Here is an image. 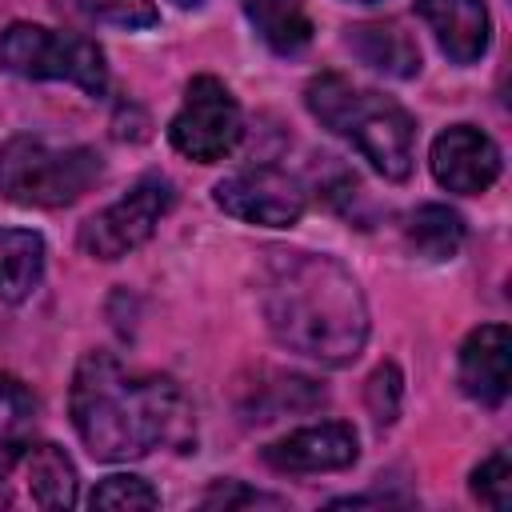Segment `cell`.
Here are the masks:
<instances>
[{
  "instance_id": "obj_18",
  "label": "cell",
  "mask_w": 512,
  "mask_h": 512,
  "mask_svg": "<svg viewBox=\"0 0 512 512\" xmlns=\"http://www.w3.org/2000/svg\"><path fill=\"white\" fill-rule=\"evenodd\" d=\"M32 424H36V400H32V392L16 376L0 372V480L24 456L28 436H32Z\"/></svg>"
},
{
  "instance_id": "obj_3",
  "label": "cell",
  "mask_w": 512,
  "mask_h": 512,
  "mask_svg": "<svg viewBox=\"0 0 512 512\" xmlns=\"http://www.w3.org/2000/svg\"><path fill=\"white\" fill-rule=\"evenodd\" d=\"M304 104L328 132L344 136L380 176L408 180L416 124L396 100L372 88H356L340 72H320L308 80Z\"/></svg>"
},
{
  "instance_id": "obj_8",
  "label": "cell",
  "mask_w": 512,
  "mask_h": 512,
  "mask_svg": "<svg viewBox=\"0 0 512 512\" xmlns=\"http://www.w3.org/2000/svg\"><path fill=\"white\" fill-rule=\"evenodd\" d=\"M212 200L228 216H236L244 224H264V228H292L308 208L304 184L276 164H260V168L224 176L212 188Z\"/></svg>"
},
{
  "instance_id": "obj_24",
  "label": "cell",
  "mask_w": 512,
  "mask_h": 512,
  "mask_svg": "<svg viewBox=\"0 0 512 512\" xmlns=\"http://www.w3.org/2000/svg\"><path fill=\"white\" fill-rule=\"evenodd\" d=\"M200 504H204V508H224V512H232V508H256V504L280 508L284 500H280V496H268V492H256V488H248V484H240V480H220V484H212V488L204 492Z\"/></svg>"
},
{
  "instance_id": "obj_13",
  "label": "cell",
  "mask_w": 512,
  "mask_h": 512,
  "mask_svg": "<svg viewBox=\"0 0 512 512\" xmlns=\"http://www.w3.org/2000/svg\"><path fill=\"white\" fill-rule=\"evenodd\" d=\"M348 48L372 72H384V76H396V80H408V76L420 72V48L396 20L348 28Z\"/></svg>"
},
{
  "instance_id": "obj_11",
  "label": "cell",
  "mask_w": 512,
  "mask_h": 512,
  "mask_svg": "<svg viewBox=\"0 0 512 512\" xmlns=\"http://www.w3.org/2000/svg\"><path fill=\"white\" fill-rule=\"evenodd\" d=\"M508 356H512V336L504 324H480L476 332H468V340L460 344V364H456L464 396H472L484 408L504 404Z\"/></svg>"
},
{
  "instance_id": "obj_15",
  "label": "cell",
  "mask_w": 512,
  "mask_h": 512,
  "mask_svg": "<svg viewBox=\"0 0 512 512\" xmlns=\"http://www.w3.org/2000/svg\"><path fill=\"white\" fill-rule=\"evenodd\" d=\"M44 276V240L28 228H0V300L20 304Z\"/></svg>"
},
{
  "instance_id": "obj_1",
  "label": "cell",
  "mask_w": 512,
  "mask_h": 512,
  "mask_svg": "<svg viewBox=\"0 0 512 512\" xmlns=\"http://www.w3.org/2000/svg\"><path fill=\"white\" fill-rule=\"evenodd\" d=\"M72 424L96 460H140L192 440V404L172 376L128 372L112 352H88L68 392Z\"/></svg>"
},
{
  "instance_id": "obj_26",
  "label": "cell",
  "mask_w": 512,
  "mask_h": 512,
  "mask_svg": "<svg viewBox=\"0 0 512 512\" xmlns=\"http://www.w3.org/2000/svg\"><path fill=\"white\" fill-rule=\"evenodd\" d=\"M352 4H376V0H352Z\"/></svg>"
},
{
  "instance_id": "obj_16",
  "label": "cell",
  "mask_w": 512,
  "mask_h": 512,
  "mask_svg": "<svg viewBox=\"0 0 512 512\" xmlns=\"http://www.w3.org/2000/svg\"><path fill=\"white\" fill-rule=\"evenodd\" d=\"M28 492L40 508H72L76 504V468L56 444H28L24 448Z\"/></svg>"
},
{
  "instance_id": "obj_9",
  "label": "cell",
  "mask_w": 512,
  "mask_h": 512,
  "mask_svg": "<svg viewBox=\"0 0 512 512\" xmlns=\"http://www.w3.org/2000/svg\"><path fill=\"white\" fill-rule=\"evenodd\" d=\"M432 176L440 188L476 196L496 184L500 176V148L488 132L472 124H452L432 140Z\"/></svg>"
},
{
  "instance_id": "obj_4",
  "label": "cell",
  "mask_w": 512,
  "mask_h": 512,
  "mask_svg": "<svg viewBox=\"0 0 512 512\" xmlns=\"http://www.w3.org/2000/svg\"><path fill=\"white\" fill-rule=\"evenodd\" d=\"M104 172V160L84 144H52L20 132L0 144V196L20 208L76 204Z\"/></svg>"
},
{
  "instance_id": "obj_20",
  "label": "cell",
  "mask_w": 512,
  "mask_h": 512,
  "mask_svg": "<svg viewBox=\"0 0 512 512\" xmlns=\"http://www.w3.org/2000/svg\"><path fill=\"white\" fill-rule=\"evenodd\" d=\"M88 504L112 512H136V508H160V492L140 476H108L92 488Z\"/></svg>"
},
{
  "instance_id": "obj_12",
  "label": "cell",
  "mask_w": 512,
  "mask_h": 512,
  "mask_svg": "<svg viewBox=\"0 0 512 512\" xmlns=\"http://www.w3.org/2000/svg\"><path fill=\"white\" fill-rule=\"evenodd\" d=\"M416 12L452 64H476L488 52L492 20L484 0H416Z\"/></svg>"
},
{
  "instance_id": "obj_2",
  "label": "cell",
  "mask_w": 512,
  "mask_h": 512,
  "mask_svg": "<svg viewBox=\"0 0 512 512\" xmlns=\"http://www.w3.org/2000/svg\"><path fill=\"white\" fill-rule=\"evenodd\" d=\"M256 292L268 332L288 352L332 368L364 352L368 304L340 260L324 252H268Z\"/></svg>"
},
{
  "instance_id": "obj_5",
  "label": "cell",
  "mask_w": 512,
  "mask_h": 512,
  "mask_svg": "<svg viewBox=\"0 0 512 512\" xmlns=\"http://www.w3.org/2000/svg\"><path fill=\"white\" fill-rule=\"evenodd\" d=\"M0 68L24 80H68L88 96H104L108 64L96 40L16 20L0 32Z\"/></svg>"
},
{
  "instance_id": "obj_17",
  "label": "cell",
  "mask_w": 512,
  "mask_h": 512,
  "mask_svg": "<svg viewBox=\"0 0 512 512\" xmlns=\"http://www.w3.org/2000/svg\"><path fill=\"white\" fill-rule=\"evenodd\" d=\"M408 248L424 260H452L464 248V220L448 204H420L404 224Z\"/></svg>"
},
{
  "instance_id": "obj_7",
  "label": "cell",
  "mask_w": 512,
  "mask_h": 512,
  "mask_svg": "<svg viewBox=\"0 0 512 512\" xmlns=\"http://www.w3.org/2000/svg\"><path fill=\"white\" fill-rule=\"evenodd\" d=\"M172 204H176L172 180L160 172H148L116 204H108L104 212L80 224V248L92 260H120L156 232V224L168 216Z\"/></svg>"
},
{
  "instance_id": "obj_6",
  "label": "cell",
  "mask_w": 512,
  "mask_h": 512,
  "mask_svg": "<svg viewBox=\"0 0 512 512\" xmlns=\"http://www.w3.org/2000/svg\"><path fill=\"white\" fill-rule=\"evenodd\" d=\"M244 136V116L236 96L216 76H192L184 88V104L168 124V140L180 156L196 164L224 160Z\"/></svg>"
},
{
  "instance_id": "obj_25",
  "label": "cell",
  "mask_w": 512,
  "mask_h": 512,
  "mask_svg": "<svg viewBox=\"0 0 512 512\" xmlns=\"http://www.w3.org/2000/svg\"><path fill=\"white\" fill-rule=\"evenodd\" d=\"M172 4H176V8H200L204 0H172Z\"/></svg>"
},
{
  "instance_id": "obj_21",
  "label": "cell",
  "mask_w": 512,
  "mask_h": 512,
  "mask_svg": "<svg viewBox=\"0 0 512 512\" xmlns=\"http://www.w3.org/2000/svg\"><path fill=\"white\" fill-rule=\"evenodd\" d=\"M472 496L488 508H508L512 504V464H508V452H492L488 460L476 464L472 472Z\"/></svg>"
},
{
  "instance_id": "obj_10",
  "label": "cell",
  "mask_w": 512,
  "mask_h": 512,
  "mask_svg": "<svg viewBox=\"0 0 512 512\" xmlns=\"http://www.w3.org/2000/svg\"><path fill=\"white\" fill-rule=\"evenodd\" d=\"M264 464L276 472H340L356 464V432L344 420H320L308 428H296L280 440H272L264 452Z\"/></svg>"
},
{
  "instance_id": "obj_22",
  "label": "cell",
  "mask_w": 512,
  "mask_h": 512,
  "mask_svg": "<svg viewBox=\"0 0 512 512\" xmlns=\"http://www.w3.org/2000/svg\"><path fill=\"white\" fill-rule=\"evenodd\" d=\"M84 8L96 20L116 24V28H152L160 20L152 0H84Z\"/></svg>"
},
{
  "instance_id": "obj_14",
  "label": "cell",
  "mask_w": 512,
  "mask_h": 512,
  "mask_svg": "<svg viewBox=\"0 0 512 512\" xmlns=\"http://www.w3.org/2000/svg\"><path fill=\"white\" fill-rule=\"evenodd\" d=\"M240 12L256 28V36L280 56H296L312 40V20L300 0H240Z\"/></svg>"
},
{
  "instance_id": "obj_19",
  "label": "cell",
  "mask_w": 512,
  "mask_h": 512,
  "mask_svg": "<svg viewBox=\"0 0 512 512\" xmlns=\"http://www.w3.org/2000/svg\"><path fill=\"white\" fill-rule=\"evenodd\" d=\"M320 400H324V392H316L312 380L272 372V384L252 388V404H244V412H248V420H276V416H284V408H312Z\"/></svg>"
},
{
  "instance_id": "obj_23",
  "label": "cell",
  "mask_w": 512,
  "mask_h": 512,
  "mask_svg": "<svg viewBox=\"0 0 512 512\" xmlns=\"http://www.w3.org/2000/svg\"><path fill=\"white\" fill-rule=\"evenodd\" d=\"M368 408H372V420L384 428L396 420V408H400V368L396 364H380L368 380Z\"/></svg>"
}]
</instances>
